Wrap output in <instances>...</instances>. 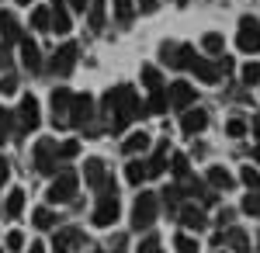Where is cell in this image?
Segmentation results:
<instances>
[{
  "instance_id": "1",
  "label": "cell",
  "mask_w": 260,
  "mask_h": 253,
  "mask_svg": "<svg viewBox=\"0 0 260 253\" xmlns=\"http://www.w3.org/2000/svg\"><path fill=\"white\" fill-rule=\"evenodd\" d=\"M139 111H142V108H139L136 90H132V87H125V83L104 94V115H108V121H111V129H115V132H121L128 121H136Z\"/></svg>"
},
{
  "instance_id": "2",
  "label": "cell",
  "mask_w": 260,
  "mask_h": 253,
  "mask_svg": "<svg viewBox=\"0 0 260 253\" xmlns=\"http://www.w3.org/2000/svg\"><path fill=\"white\" fill-rule=\"evenodd\" d=\"M118 195H115V184L108 180L104 187H101V198H98V205H94V226H101V229H108V226H115V218H118Z\"/></svg>"
},
{
  "instance_id": "3",
  "label": "cell",
  "mask_w": 260,
  "mask_h": 253,
  "mask_svg": "<svg viewBox=\"0 0 260 253\" xmlns=\"http://www.w3.org/2000/svg\"><path fill=\"white\" fill-rule=\"evenodd\" d=\"M156 208H160L156 195H153V191H142V195L136 198V208H132V226H136V229H149V226L156 222Z\"/></svg>"
},
{
  "instance_id": "4",
  "label": "cell",
  "mask_w": 260,
  "mask_h": 253,
  "mask_svg": "<svg viewBox=\"0 0 260 253\" xmlns=\"http://www.w3.org/2000/svg\"><path fill=\"white\" fill-rule=\"evenodd\" d=\"M77 187H80V180H77V174L73 170H62L56 180H52V187H49V201L52 205H66V201H73L77 198Z\"/></svg>"
},
{
  "instance_id": "5",
  "label": "cell",
  "mask_w": 260,
  "mask_h": 253,
  "mask_svg": "<svg viewBox=\"0 0 260 253\" xmlns=\"http://www.w3.org/2000/svg\"><path fill=\"white\" fill-rule=\"evenodd\" d=\"M31 160H35V170H39V174H52V170H56V160H59V142H52V139H39Z\"/></svg>"
},
{
  "instance_id": "6",
  "label": "cell",
  "mask_w": 260,
  "mask_h": 253,
  "mask_svg": "<svg viewBox=\"0 0 260 253\" xmlns=\"http://www.w3.org/2000/svg\"><path fill=\"white\" fill-rule=\"evenodd\" d=\"M14 121H18V132H21V136H24V132H31V129H39L42 111H39V101L31 98V94H24V98H21V108L14 111Z\"/></svg>"
},
{
  "instance_id": "7",
  "label": "cell",
  "mask_w": 260,
  "mask_h": 253,
  "mask_svg": "<svg viewBox=\"0 0 260 253\" xmlns=\"http://www.w3.org/2000/svg\"><path fill=\"white\" fill-rule=\"evenodd\" d=\"M77 56H80V49H77L73 42H66L62 49H56V56H52V62H49V70H52L56 77H70L73 66H77Z\"/></svg>"
},
{
  "instance_id": "8",
  "label": "cell",
  "mask_w": 260,
  "mask_h": 253,
  "mask_svg": "<svg viewBox=\"0 0 260 253\" xmlns=\"http://www.w3.org/2000/svg\"><path fill=\"white\" fill-rule=\"evenodd\" d=\"M83 246V233L77 226H62L59 233L52 236V250L56 253H80Z\"/></svg>"
},
{
  "instance_id": "9",
  "label": "cell",
  "mask_w": 260,
  "mask_h": 253,
  "mask_svg": "<svg viewBox=\"0 0 260 253\" xmlns=\"http://www.w3.org/2000/svg\"><path fill=\"white\" fill-rule=\"evenodd\" d=\"M236 42H240L243 52H260V21L257 18H243Z\"/></svg>"
},
{
  "instance_id": "10",
  "label": "cell",
  "mask_w": 260,
  "mask_h": 253,
  "mask_svg": "<svg viewBox=\"0 0 260 253\" xmlns=\"http://www.w3.org/2000/svg\"><path fill=\"white\" fill-rule=\"evenodd\" d=\"M163 59L174 66V70H191V62L198 59V52L191 45H163Z\"/></svg>"
},
{
  "instance_id": "11",
  "label": "cell",
  "mask_w": 260,
  "mask_h": 253,
  "mask_svg": "<svg viewBox=\"0 0 260 253\" xmlns=\"http://www.w3.org/2000/svg\"><path fill=\"white\" fill-rule=\"evenodd\" d=\"M90 118H94V101L87 98V94H73V104H70V125L83 129Z\"/></svg>"
},
{
  "instance_id": "12",
  "label": "cell",
  "mask_w": 260,
  "mask_h": 253,
  "mask_svg": "<svg viewBox=\"0 0 260 253\" xmlns=\"http://www.w3.org/2000/svg\"><path fill=\"white\" fill-rule=\"evenodd\" d=\"M70 104H73V94L66 87L52 90V121L56 125H70Z\"/></svg>"
},
{
  "instance_id": "13",
  "label": "cell",
  "mask_w": 260,
  "mask_h": 253,
  "mask_svg": "<svg viewBox=\"0 0 260 253\" xmlns=\"http://www.w3.org/2000/svg\"><path fill=\"white\" fill-rule=\"evenodd\" d=\"M194 98H198V94H194V87H191V83H184V80L170 83V104H174L177 111H187Z\"/></svg>"
},
{
  "instance_id": "14",
  "label": "cell",
  "mask_w": 260,
  "mask_h": 253,
  "mask_svg": "<svg viewBox=\"0 0 260 253\" xmlns=\"http://www.w3.org/2000/svg\"><path fill=\"white\" fill-rule=\"evenodd\" d=\"M49 31H56V35H66L70 31V11H66L62 0H56L52 11H49Z\"/></svg>"
},
{
  "instance_id": "15",
  "label": "cell",
  "mask_w": 260,
  "mask_h": 253,
  "mask_svg": "<svg viewBox=\"0 0 260 253\" xmlns=\"http://www.w3.org/2000/svg\"><path fill=\"white\" fill-rule=\"evenodd\" d=\"M205 125H208V115H205L201 108H187V111H184V118H180V129H184L187 136H198Z\"/></svg>"
},
{
  "instance_id": "16",
  "label": "cell",
  "mask_w": 260,
  "mask_h": 253,
  "mask_svg": "<svg viewBox=\"0 0 260 253\" xmlns=\"http://www.w3.org/2000/svg\"><path fill=\"white\" fill-rule=\"evenodd\" d=\"M21 62H24V70H31V73H35V70H42L39 45H35L31 39H24V35H21Z\"/></svg>"
},
{
  "instance_id": "17",
  "label": "cell",
  "mask_w": 260,
  "mask_h": 253,
  "mask_svg": "<svg viewBox=\"0 0 260 253\" xmlns=\"http://www.w3.org/2000/svg\"><path fill=\"white\" fill-rule=\"evenodd\" d=\"M83 174H87V184H90V187H104V184H108V174H104V163H101L98 156H90V160H87V167H83Z\"/></svg>"
},
{
  "instance_id": "18",
  "label": "cell",
  "mask_w": 260,
  "mask_h": 253,
  "mask_svg": "<svg viewBox=\"0 0 260 253\" xmlns=\"http://www.w3.org/2000/svg\"><path fill=\"white\" fill-rule=\"evenodd\" d=\"M0 39H4V45H7V42H21L18 18H14L11 11H0Z\"/></svg>"
},
{
  "instance_id": "19",
  "label": "cell",
  "mask_w": 260,
  "mask_h": 253,
  "mask_svg": "<svg viewBox=\"0 0 260 253\" xmlns=\"http://www.w3.org/2000/svg\"><path fill=\"white\" fill-rule=\"evenodd\" d=\"M191 70H194L198 80H205V83H219V77H222L219 62H208V59H194V62H191Z\"/></svg>"
},
{
  "instance_id": "20",
  "label": "cell",
  "mask_w": 260,
  "mask_h": 253,
  "mask_svg": "<svg viewBox=\"0 0 260 253\" xmlns=\"http://www.w3.org/2000/svg\"><path fill=\"white\" fill-rule=\"evenodd\" d=\"M180 226H187V229H205V226H208V218H205L201 208L184 205V208H180Z\"/></svg>"
},
{
  "instance_id": "21",
  "label": "cell",
  "mask_w": 260,
  "mask_h": 253,
  "mask_svg": "<svg viewBox=\"0 0 260 253\" xmlns=\"http://www.w3.org/2000/svg\"><path fill=\"white\" fill-rule=\"evenodd\" d=\"M208 184H212L215 191H229V187H233V174H229L225 167H208Z\"/></svg>"
},
{
  "instance_id": "22",
  "label": "cell",
  "mask_w": 260,
  "mask_h": 253,
  "mask_svg": "<svg viewBox=\"0 0 260 253\" xmlns=\"http://www.w3.org/2000/svg\"><path fill=\"white\" fill-rule=\"evenodd\" d=\"M167 149H170V146H167V142H163L160 149H156V153H153V160H149V163H146V177H160L163 170H167Z\"/></svg>"
},
{
  "instance_id": "23",
  "label": "cell",
  "mask_w": 260,
  "mask_h": 253,
  "mask_svg": "<svg viewBox=\"0 0 260 253\" xmlns=\"http://www.w3.org/2000/svg\"><path fill=\"white\" fill-rule=\"evenodd\" d=\"M121 149H125L128 156L146 153V149H149V136H146V132H132V136L125 139V146H121Z\"/></svg>"
},
{
  "instance_id": "24",
  "label": "cell",
  "mask_w": 260,
  "mask_h": 253,
  "mask_svg": "<svg viewBox=\"0 0 260 253\" xmlns=\"http://www.w3.org/2000/svg\"><path fill=\"white\" fill-rule=\"evenodd\" d=\"M21 208H24V191H21V187H14V191L7 195V205H4V212H7V218H18Z\"/></svg>"
},
{
  "instance_id": "25",
  "label": "cell",
  "mask_w": 260,
  "mask_h": 253,
  "mask_svg": "<svg viewBox=\"0 0 260 253\" xmlns=\"http://www.w3.org/2000/svg\"><path fill=\"white\" fill-rule=\"evenodd\" d=\"M225 243H229L236 253H246V250H250V239H246V233H243V229H229V233H225Z\"/></svg>"
},
{
  "instance_id": "26",
  "label": "cell",
  "mask_w": 260,
  "mask_h": 253,
  "mask_svg": "<svg viewBox=\"0 0 260 253\" xmlns=\"http://www.w3.org/2000/svg\"><path fill=\"white\" fill-rule=\"evenodd\" d=\"M142 83H146V90H149V94H153V90H160V87H163L160 70H156V66H142Z\"/></svg>"
},
{
  "instance_id": "27",
  "label": "cell",
  "mask_w": 260,
  "mask_h": 253,
  "mask_svg": "<svg viewBox=\"0 0 260 253\" xmlns=\"http://www.w3.org/2000/svg\"><path fill=\"white\" fill-rule=\"evenodd\" d=\"M31 222H35L39 229H52V226H56V212H52V208H35Z\"/></svg>"
},
{
  "instance_id": "28",
  "label": "cell",
  "mask_w": 260,
  "mask_h": 253,
  "mask_svg": "<svg viewBox=\"0 0 260 253\" xmlns=\"http://www.w3.org/2000/svg\"><path fill=\"white\" fill-rule=\"evenodd\" d=\"M14 132V111H7L0 104V142H7V136Z\"/></svg>"
},
{
  "instance_id": "29",
  "label": "cell",
  "mask_w": 260,
  "mask_h": 253,
  "mask_svg": "<svg viewBox=\"0 0 260 253\" xmlns=\"http://www.w3.org/2000/svg\"><path fill=\"white\" fill-rule=\"evenodd\" d=\"M170 167H174V177H177V180H187V177H191V170H187V156L184 153L170 156Z\"/></svg>"
},
{
  "instance_id": "30",
  "label": "cell",
  "mask_w": 260,
  "mask_h": 253,
  "mask_svg": "<svg viewBox=\"0 0 260 253\" xmlns=\"http://www.w3.org/2000/svg\"><path fill=\"white\" fill-rule=\"evenodd\" d=\"M142 177H146V163L132 160V163L125 167V180H128V184H142Z\"/></svg>"
},
{
  "instance_id": "31",
  "label": "cell",
  "mask_w": 260,
  "mask_h": 253,
  "mask_svg": "<svg viewBox=\"0 0 260 253\" xmlns=\"http://www.w3.org/2000/svg\"><path fill=\"white\" fill-rule=\"evenodd\" d=\"M149 111H153V115H163V111H167V90H153V94H149Z\"/></svg>"
},
{
  "instance_id": "32",
  "label": "cell",
  "mask_w": 260,
  "mask_h": 253,
  "mask_svg": "<svg viewBox=\"0 0 260 253\" xmlns=\"http://www.w3.org/2000/svg\"><path fill=\"white\" fill-rule=\"evenodd\" d=\"M222 45H225V42H222V35H215V31L201 39V49H205V52H212V56H219V52H222Z\"/></svg>"
},
{
  "instance_id": "33",
  "label": "cell",
  "mask_w": 260,
  "mask_h": 253,
  "mask_svg": "<svg viewBox=\"0 0 260 253\" xmlns=\"http://www.w3.org/2000/svg\"><path fill=\"white\" fill-rule=\"evenodd\" d=\"M243 212H246V215H253V218L260 215V191H250V195L243 198Z\"/></svg>"
},
{
  "instance_id": "34",
  "label": "cell",
  "mask_w": 260,
  "mask_h": 253,
  "mask_svg": "<svg viewBox=\"0 0 260 253\" xmlns=\"http://www.w3.org/2000/svg\"><path fill=\"white\" fill-rule=\"evenodd\" d=\"M243 83H246V87L260 83V62H246V66H243Z\"/></svg>"
},
{
  "instance_id": "35",
  "label": "cell",
  "mask_w": 260,
  "mask_h": 253,
  "mask_svg": "<svg viewBox=\"0 0 260 253\" xmlns=\"http://www.w3.org/2000/svg\"><path fill=\"white\" fill-rule=\"evenodd\" d=\"M31 24H35L39 31H49V7H39V11L31 14Z\"/></svg>"
},
{
  "instance_id": "36",
  "label": "cell",
  "mask_w": 260,
  "mask_h": 253,
  "mask_svg": "<svg viewBox=\"0 0 260 253\" xmlns=\"http://www.w3.org/2000/svg\"><path fill=\"white\" fill-rule=\"evenodd\" d=\"M174 243H177V253H198V243L191 236H177Z\"/></svg>"
},
{
  "instance_id": "37",
  "label": "cell",
  "mask_w": 260,
  "mask_h": 253,
  "mask_svg": "<svg viewBox=\"0 0 260 253\" xmlns=\"http://www.w3.org/2000/svg\"><path fill=\"white\" fill-rule=\"evenodd\" d=\"M104 24V4H90V28Z\"/></svg>"
},
{
  "instance_id": "38",
  "label": "cell",
  "mask_w": 260,
  "mask_h": 253,
  "mask_svg": "<svg viewBox=\"0 0 260 253\" xmlns=\"http://www.w3.org/2000/svg\"><path fill=\"white\" fill-rule=\"evenodd\" d=\"M21 246H24V236L14 229V233H7V253H18Z\"/></svg>"
},
{
  "instance_id": "39",
  "label": "cell",
  "mask_w": 260,
  "mask_h": 253,
  "mask_svg": "<svg viewBox=\"0 0 260 253\" xmlns=\"http://www.w3.org/2000/svg\"><path fill=\"white\" fill-rule=\"evenodd\" d=\"M225 132H229L233 139H236V136H243V132H246V121H243V118H229V125H225Z\"/></svg>"
},
{
  "instance_id": "40",
  "label": "cell",
  "mask_w": 260,
  "mask_h": 253,
  "mask_svg": "<svg viewBox=\"0 0 260 253\" xmlns=\"http://www.w3.org/2000/svg\"><path fill=\"white\" fill-rule=\"evenodd\" d=\"M243 184H246V187H260V174L253 167H243Z\"/></svg>"
},
{
  "instance_id": "41",
  "label": "cell",
  "mask_w": 260,
  "mask_h": 253,
  "mask_svg": "<svg viewBox=\"0 0 260 253\" xmlns=\"http://www.w3.org/2000/svg\"><path fill=\"white\" fill-rule=\"evenodd\" d=\"M139 253H163V250H160V239H156V236H149V239H142Z\"/></svg>"
},
{
  "instance_id": "42",
  "label": "cell",
  "mask_w": 260,
  "mask_h": 253,
  "mask_svg": "<svg viewBox=\"0 0 260 253\" xmlns=\"http://www.w3.org/2000/svg\"><path fill=\"white\" fill-rule=\"evenodd\" d=\"M77 153H80V146H77V142H62V146H59L62 160H70V156H77Z\"/></svg>"
},
{
  "instance_id": "43",
  "label": "cell",
  "mask_w": 260,
  "mask_h": 253,
  "mask_svg": "<svg viewBox=\"0 0 260 253\" xmlns=\"http://www.w3.org/2000/svg\"><path fill=\"white\" fill-rule=\"evenodd\" d=\"M115 11H118L121 18H128L132 14V0H115Z\"/></svg>"
},
{
  "instance_id": "44",
  "label": "cell",
  "mask_w": 260,
  "mask_h": 253,
  "mask_svg": "<svg viewBox=\"0 0 260 253\" xmlns=\"http://www.w3.org/2000/svg\"><path fill=\"white\" fill-rule=\"evenodd\" d=\"M62 4H66V7H73V11H87V7H90L87 0H62Z\"/></svg>"
},
{
  "instance_id": "45",
  "label": "cell",
  "mask_w": 260,
  "mask_h": 253,
  "mask_svg": "<svg viewBox=\"0 0 260 253\" xmlns=\"http://www.w3.org/2000/svg\"><path fill=\"white\" fill-rule=\"evenodd\" d=\"M7 177H11V167H7V160H4V156H0V184H4V180H7Z\"/></svg>"
},
{
  "instance_id": "46",
  "label": "cell",
  "mask_w": 260,
  "mask_h": 253,
  "mask_svg": "<svg viewBox=\"0 0 260 253\" xmlns=\"http://www.w3.org/2000/svg\"><path fill=\"white\" fill-rule=\"evenodd\" d=\"M14 90V80H0V94H11Z\"/></svg>"
},
{
  "instance_id": "47",
  "label": "cell",
  "mask_w": 260,
  "mask_h": 253,
  "mask_svg": "<svg viewBox=\"0 0 260 253\" xmlns=\"http://www.w3.org/2000/svg\"><path fill=\"white\" fill-rule=\"evenodd\" d=\"M250 129H253V136L260 139V115H253V121H250Z\"/></svg>"
},
{
  "instance_id": "48",
  "label": "cell",
  "mask_w": 260,
  "mask_h": 253,
  "mask_svg": "<svg viewBox=\"0 0 260 253\" xmlns=\"http://www.w3.org/2000/svg\"><path fill=\"white\" fill-rule=\"evenodd\" d=\"M142 11H156V0H142Z\"/></svg>"
},
{
  "instance_id": "49",
  "label": "cell",
  "mask_w": 260,
  "mask_h": 253,
  "mask_svg": "<svg viewBox=\"0 0 260 253\" xmlns=\"http://www.w3.org/2000/svg\"><path fill=\"white\" fill-rule=\"evenodd\" d=\"M28 253H45V246H42V243H31V250Z\"/></svg>"
},
{
  "instance_id": "50",
  "label": "cell",
  "mask_w": 260,
  "mask_h": 253,
  "mask_svg": "<svg viewBox=\"0 0 260 253\" xmlns=\"http://www.w3.org/2000/svg\"><path fill=\"white\" fill-rule=\"evenodd\" d=\"M253 156H257V160H260V146H257V149H253Z\"/></svg>"
},
{
  "instance_id": "51",
  "label": "cell",
  "mask_w": 260,
  "mask_h": 253,
  "mask_svg": "<svg viewBox=\"0 0 260 253\" xmlns=\"http://www.w3.org/2000/svg\"><path fill=\"white\" fill-rule=\"evenodd\" d=\"M18 4H31V0H18Z\"/></svg>"
},
{
  "instance_id": "52",
  "label": "cell",
  "mask_w": 260,
  "mask_h": 253,
  "mask_svg": "<svg viewBox=\"0 0 260 253\" xmlns=\"http://www.w3.org/2000/svg\"><path fill=\"white\" fill-rule=\"evenodd\" d=\"M0 253H7V250H0Z\"/></svg>"
},
{
  "instance_id": "53",
  "label": "cell",
  "mask_w": 260,
  "mask_h": 253,
  "mask_svg": "<svg viewBox=\"0 0 260 253\" xmlns=\"http://www.w3.org/2000/svg\"><path fill=\"white\" fill-rule=\"evenodd\" d=\"M177 4H180V0H177Z\"/></svg>"
},
{
  "instance_id": "54",
  "label": "cell",
  "mask_w": 260,
  "mask_h": 253,
  "mask_svg": "<svg viewBox=\"0 0 260 253\" xmlns=\"http://www.w3.org/2000/svg\"><path fill=\"white\" fill-rule=\"evenodd\" d=\"M219 253H222V250H219Z\"/></svg>"
}]
</instances>
